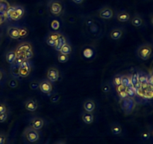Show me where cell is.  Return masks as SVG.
I'll return each mask as SVG.
<instances>
[{"label": "cell", "mask_w": 153, "mask_h": 144, "mask_svg": "<svg viewBox=\"0 0 153 144\" xmlns=\"http://www.w3.org/2000/svg\"><path fill=\"white\" fill-rule=\"evenodd\" d=\"M25 14V9L20 5L10 6L5 14V17L10 18L12 20H19L23 17Z\"/></svg>", "instance_id": "6da1fadb"}, {"label": "cell", "mask_w": 153, "mask_h": 144, "mask_svg": "<svg viewBox=\"0 0 153 144\" xmlns=\"http://www.w3.org/2000/svg\"><path fill=\"white\" fill-rule=\"evenodd\" d=\"M120 107L122 108L123 111L125 115H129L135 106V103L133 98L131 97H126L125 98H120Z\"/></svg>", "instance_id": "7a4b0ae2"}, {"label": "cell", "mask_w": 153, "mask_h": 144, "mask_svg": "<svg viewBox=\"0 0 153 144\" xmlns=\"http://www.w3.org/2000/svg\"><path fill=\"white\" fill-rule=\"evenodd\" d=\"M48 7L50 13L56 17L60 16L64 11V5L60 0H50Z\"/></svg>", "instance_id": "3957f363"}, {"label": "cell", "mask_w": 153, "mask_h": 144, "mask_svg": "<svg viewBox=\"0 0 153 144\" xmlns=\"http://www.w3.org/2000/svg\"><path fill=\"white\" fill-rule=\"evenodd\" d=\"M152 53V47L149 44L140 45L137 50V54L143 60L149 59L151 57Z\"/></svg>", "instance_id": "277c9868"}, {"label": "cell", "mask_w": 153, "mask_h": 144, "mask_svg": "<svg viewBox=\"0 0 153 144\" xmlns=\"http://www.w3.org/2000/svg\"><path fill=\"white\" fill-rule=\"evenodd\" d=\"M23 135H24L25 139L30 143L37 142L40 138V134L38 130L35 129L30 126L24 130Z\"/></svg>", "instance_id": "5b68a950"}, {"label": "cell", "mask_w": 153, "mask_h": 144, "mask_svg": "<svg viewBox=\"0 0 153 144\" xmlns=\"http://www.w3.org/2000/svg\"><path fill=\"white\" fill-rule=\"evenodd\" d=\"M31 70V65L29 59H25L20 65L19 67V77H26L30 75Z\"/></svg>", "instance_id": "8992f818"}, {"label": "cell", "mask_w": 153, "mask_h": 144, "mask_svg": "<svg viewBox=\"0 0 153 144\" xmlns=\"http://www.w3.org/2000/svg\"><path fill=\"white\" fill-rule=\"evenodd\" d=\"M98 16L103 20H110L114 17V11L110 7L106 6L99 11Z\"/></svg>", "instance_id": "52a82bcc"}, {"label": "cell", "mask_w": 153, "mask_h": 144, "mask_svg": "<svg viewBox=\"0 0 153 144\" xmlns=\"http://www.w3.org/2000/svg\"><path fill=\"white\" fill-rule=\"evenodd\" d=\"M46 77H47V80H49L52 83L58 81L60 77L59 71L55 67H50L47 71Z\"/></svg>", "instance_id": "ba28073f"}, {"label": "cell", "mask_w": 153, "mask_h": 144, "mask_svg": "<svg viewBox=\"0 0 153 144\" xmlns=\"http://www.w3.org/2000/svg\"><path fill=\"white\" fill-rule=\"evenodd\" d=\"M39 90L45 94H50L52 92V84L49 80H44L40 82Z\"/></svg>", "instance_id": "9c48e42d"}, {"label": "cell", "mask_w": 153, "mask_h": 144, "mask_svg": "<svg viewBox=\"0 0 153 144\" xmlns=\"http://www.w3.org/2000/svg\"><path fill=\"white\" fill-rule=\"evenodd\" d=\"M44 125V121L43 119L40 117H33L31 118L29 120V126L33 128L36 130L41 129Z\"/></svg>", "instance_id": "30bf717a"}, {"label": "cell", "mask_w": 153, "mask_h": 144, "mask_svg": "<svg viewBox=\"0 0 153 144\" xmlns=\"http://www.w3.org/2000/svg\"><path fill=\"white\" fill-rule=\"evenodd\" d=\"M25 108L30 112H35L38 108V103L35 98H29L25 102Z\"/></svg>", "instance_id": "8fae6325"}, {"label": "cell", "mask_w": 153, "mask_h": 144, "mask_svg": "<svg viewBox=\"0 0 153 144\" xmlns=\"http://www.w3.org/2000/svg\"><path fill=\"white\" fill-rule=\"evenodd\" d=\"M83 107H84V111L93 113L95 110L96 104L93 100L88 98V99H86L83 103Z\"/></svg>", "instance_id": "7c38bea8"}, {"label": "cell", "mask_w": 153, "mask_h": 144, "mask_svg": "<svg viewBox=\"0 0 153 144\" xmlns=\"http://www.w3.org/2000/svg\"><path fill=\"white\" fill-rule=\"evenodd\" d=\"M7 33L12 39H18L20 38V30L18 27H10L8 28Z\"/></svg>", "instance_id": "4fadbf2b"}, {"label": "cell", "mask_w": 153, "mask_h": 144, "mask_svg": "<svg viewBox=\"0 0 153 144\" xmlns=\"http://www.w3.org/2000/svg\"><path fill=\"white\" fill-rule=\"evenodd\" d=\"M117 20L120 22H127L130 20L131 17L130 14H128V12H127L126 11H120L117 12Z\"/></svg>", "instance_id": "5bb4252c"}, {"label": "cell", "mask_w": 153, "mask_h": 144, "mask_svg": "<svg viewBox=\"0 0 153 144\" xmlns=\"http://www.w3.org/2000/svg\"><path fill=\"white\" fill-rule=\"evenodd\" d=\"M123 34V31L122 29L116 27V28H113L110 32V37L113 40H119L120 38H122Z\"/></svg>", "instance_id": "9a60e30c"}, {"label": "cell", "mask_w": 153, "mask_h": 144, "mask_svg": "<svg viewBox=\"0 0 153 144\" xmlns=\"http://www.w3.org/2000/svg\"><path fill=\"white\" fill-rule=\"evenodd\" d=\"M81 119L85 124L90 125L93 123L94 121V116L93 113L91 112H87L84 111L81 114Z\"/></svg>", "instance_id": "2e32d148"}, {"label": "cell", "mask_w": 153, "mask_h": 144, "mask_svg": "<svg viewBox=\"0 0 153 144\" xmlns=\"http://www.w3.org/2000/svg\"><path fill=\"white\" fill-rule=\"evenodd\" d=\"M15 52H16V59H15V64L20 65L23 61H25L26 59L25 58V52L22 51V50H19V49H17L15 50Z\"/></svg>", "instance_id": "e0dca14e"}, {"label": "cell", "mask_w": 153, "mask_h": 144, "mask_svg": "<svg viewBox=\"0 0 153 144\" xmlns=\"http://www.w3.org/2000/svg\"><path fill=\"white\" fill-rule=\"evenodd\" d=\"M10 6V4L7 0H0V15L5 17L7 11Z\"/></svg>", "instance_id": "ac0fdd59"}, {"label": "cell", "mask_w": 153, "mask_h": 144, "mask_svg": "<svg viewBox=\"0 0 153 144\" xmlns=\"http://www.w3.org/2000/svg\"><path fill=\"white\" fill-rule=\"evenodd\" d=\"M66 43H67L66 38L61 34V36H60L59 38H58V39L55 42V45L54 47L55 49L57 51L59 52L60 50H61V47H62L64 44H65Z\"/></svg>", "instance_id": "d6986e66"}, {"label": "cell", "mask_w": 153, "mask_h": 144, "mask_svg": "<svg viewBox=\"0 0 153 144\" xmlns=\"http://www.w3.org/2000/svg\"><path fill=\"white\" fill-rule=\"evenodd\" d=\"M110 131L114 135H120L123 132L122 126L118 123H113L110 125Z\"/></svg>", "instance_id": "ffe728a7"}, {"label": "cell", "mask_w": 153, "mask_h": 144, "mask_svg": "<svg viewBox=\"0 0 153 144\" xmlns=\"http://www.w3.org/2000/svg\"><path fill=\"white\" fill-rule=\"evenodd\" d=\"M131 23H132V25L134 26V27H140L143 25V18L140 17V15L136 14L132 18Z\"/></svg>", "instance_id": "44dd1931"}, {"label": "cell", "mask_w": 153, "mask_h": 144, "mask_svg": "<svg viewBox=\"0 0 153 144\" xmlns=\"http://www.w3.org/2000/svg\"><path fill=\"white\" fill-rule=\"evenodd\" d=\"M121 84L125 87L132 86V76L128 75H123L121 76Z\"/></svg>", "instance_id": "7402d4cb"}, {"label": "cell", "mask_w": 153, "mask_h": 144, "mask_svg": "<svg viewBox=\"0 0 153 144\" xmlns=\"http://www.w3.org/2000/svg\"><path fill=\"white\" fill-rule=\"evenodd\" d=\"M116 91H117V95L120 98H125L128 97V95H127L126 91H125V87L123 86L122 84L116 86Z\"/></svg>", "instance_id": "603a6c76"}, {"label": "cell", "mask_w": 153, "mask_h": 144, "mask_svg": "<svg viewBox=\"0 0 153 144\" xmlns=\"http://www.w3.org/2000/svg\"><path fill=\"white\" fill-rule=\"evenodd\" d=\"M6 61L7 62L9 63L10 65H12L15 62V59H16V52L15 50H10L6 53Z\"/></svg>", "instance_id": "cb8c5ba5"}, {"label": "cell", "mask_w": 153, "mask_h": 144, "mask_svg": "<svg viewBox=\"0 0 153 144\" xmlns=\"http://www.w3.org/2000/svg\"><path fill=\"white\" fill-rule=\"evenodd\" d=\"M17 49H19V50H22V51L25 52V53L27 50H31V49H33V48H32V45L31 44V43L25 42H23V43H21L20 44H19L18 46H17Z\"/></svg>", "instance_id": "d4e9b609"}, {"label": "cell", "mask_w": 153, "mask_h": 144, "mask_svg": "<svg viewBox=\"0 0 153 144\" xmlns=\"http://www.w3.org/2000/svg\"><path fill=\"white\" fill-rule=\"evenodd\" d=\"M125 91H126L127 95H128V97H131V98H133L134 96L137 94L136 88L134 86L125 87Z\"/></svg>", "instance_id": "484cf974"}, {"label": "cell", "mask_w": 153, "mask_h": 144, "mask_svg": "<svg viewBox=\"0 0 153 144\" xmlns=\"http://www.w3.org/2000/svg\"><path fill=\"white\" fill-rule=\"evenodd\" d=\"M60 53H64V54H70L71 52H72V47L69 44H68L67 43H66L65 44L63 45L61 47V50H60Z\"/></svg>", "instance_id": "4316f807"}, {"label": "cell", "mask_w": 153, "mask_h": 144, "mask_svg": "<svg viewBox=\"0 0 153 144\" xmlns=\"http://www.w3.org/2000/svg\"><path fill=\"white\" fill-rule=\"evenodd\" d=\"M19 67H20V65L13 63V64H12V66L11 68V73L16 78L20 77H19Z\"/></svg>", "instance_id": "83f0119b"}, {"label": "cell", "mask_w": 153, "mask_h": 144, "mask_svg": "<svg viewBox=\"0 0 153 144\" xmlns=\"http://www.w3.org/2000/svg\"><path fill=\"white\" fill-rule=\"evenodd\" d=\"M69 60V55L64 54L59 52V54L58 55V61L61 63H65Z\"/></svg>", "instance_id": "f1b7e54d"}, {"label": "cell", "mask_w": 153, "mask_h": 144, "mask_svg": "<svg viewBox=\"0 0 153 144\" xmlns=\"http://www.w3.org/2000/svg\"><path fill=\"white\" fill-rule=\"evenodd\" d=\"M83 55H84V57H86V58H91V57H93V50L91 48H85L83 50Z\"/></svg>", "instance_id": "f546056e"}, {"label": "cell", "mask_w": 153, "mask_h": 144, "mask_svg": "<svg viewBox=\"0 0 153 144\" xmlns=\"http://www.w3.org/2000/svg\"><path fill=\"white\" fill-rule=\"evenodd\" d=\"M121 76H122L121 75H116L113 77L112 82H113V84L115 86H117L121 84Z\"/></svg>", "instance_id": "4dcf8cb0"}, {"label": "cell", "mask_w": 153, "mask_h": 144, "mask_svg": "<svg viewBox=\"0 0 153 144\" xmlns=\"http://www.w3.org/2000/svg\"><path fill=\"white\" fill-rule=\"evenodd\" d=\"M8 86L9 87L12 88V89H14V88L17 87V86H18V80H17V78H11L8 82Z\"/></svg>", "instance_id": "1f68e13d"}, {"label": "cell", "mask_w": 153, "mask_h": 144, "mask_svg": "<svg viewBox=\"0 0 153 144\" xmlns=\"http://www.w3.org/2000/svg\"><path fill=\"white\" fill-rule=\"evenodd\" d=\"M19 30H20V38H25L28 35V30L25 27H20L19 28Z\"/></svg>", "instance_id": "d6a6232c"}, {"label": "cell", "mask_w": 153, "mask_h": 144, "mask_svg": "<svg viewBox=\"0 0 153 144\" xmlns=\"http://www.w3.org/2000/svg\"><path fill=\"white\" fill-rule=\"evenodd\" d=\"M40 86V82L38 80H32V81L30 83L29 86L31 88V90H37L39 89Z\"/></svg>", "instance_id": "836d02e7"}, {"label": "cell", "mask_w": 153, "mask_h": 144, "mask_svg": "<svg viewBox=\"0 0 153 144\" xmlns=\"http://www.w3.org/2000/svg\"><path fill=\"white\" fill-rule=\"evenodd\" d=\"M150 136H151V133L149 131H144L141 133L140 134V138L143 140H148L150 138Z\"/></svg>", "instance_id": "e575fe53"}, {"label": "cell", "mask_w": 153, "mask_h": 144, "mask_svg": "<svg viewBox=\"0 0 153 144\" xmlns=\"http://www.w3.org/2000/svg\"><path fill=\"white\" fill-rule=\"evenodd\" d=\"M61 34L59 33V32H50L48 36L50 37L51 39L54 40V41H57V40L58 39V38L61 36Z\"/></svg>", "instance_id": "d590c367"}, {"label": "cell", "mask_w": 153, "mask_h": 144, "mask_svg": "<svg viewBox=\"0 0 153 144\" xmlns=\"http://www.w3.org/2000/svg\"><path fill=\"white\" fill-rule=\"evenodd\" d=\"M51 27L54 30H58L60 28V23L57 20H54L51 23Z\"/></svg>", "instance_id": "8d00e7d4"}, {"label": "cell", "mask_w": 153, "mask_h": 144, "mask_svg": "<svg viewBox=\"0 0 153 144\" xmlns=\"http://www.w3.org/2000/svg\"><path fill=\"white\" fill-rule=\"evenodd\" d=\"M137 83H139L138 80V73H135L132 76V86H135Z\"/></svg>", "instance_id": "74e56055"}, {"label": "cell", "mask_w": 153, "mask_h": 144, "mask_svg": "<svg viewBox=\"0 0 153 144\" xmlns=\"http://www.w3.org/2000/svg\"><path fill=\"white\" fill-rule=\"evenodd\" d=\"M60 98H61V96L59 95H52L50 97V101L52 103H57L59 101Z\"/></svg>", "instance_id": "f35d334b"}, {"label": "cell", "mask_w": 153, "mask_h": 144, "mask_svg": "<svg viewBox=\"0 0 153 144\" xmlns=\"http://www.w3.org/2000/svg\"><path fill=\"white\" fill-rule=\"evenodd\" d=\"M102 90L103 92L105 93H108L110 92V86L108 83H105V84L102 86Z\"/></svg>", "instance_id": "ab89813d"}, {"label": "cell", "mask_w": 153, "mask_h": 144, "mask_svg": "<svg viewBox=\"0 0 153 144\" xmlns=\"http://www.w3.org/2000/svg\"><path fill=\"white\" fill-rule=\"evenodd\" d=\"M25 53V58H26V59H31L34 57L33 49L27 50Z\"/></svg>", "instance_id": "60d3db41"}, {"label": "cell", "mask_w": 153, "mask_h": 144, "mask_svg": "<svg viewBox=\"0 0 153 144\" xmlns=\"http://www.w3.org/2000/svg\"><path fill=\"white\" fill-rule=\"evenodd\" d=\"M55 42L56 41H54V40L51 39V38H50L49 36H47V38H46V44H47L49 46L53 47H54L55 45Z\"/></svg>", "instance_id": "b9f144b4"}, {"label": "cell", "mask_w": 153, "mask_h": 144, "mask_svg": "<svg viewBox=\"0 0 153 144\" xmlns=\"http://www.w3.org/2000/svg\"><path fill=\"white\" fill-rule=\"evenodd\" d=\"M8 119V113H0V123H5V121Z\"/></svg>", "instance_id": "7bdbcfd3"}, {"label": "cell", "mask_w": 153, "mask_h": 144, "mask_svg": "<svg viewBox=\"0 0 153 144\" xmlns=\"http://www.w3.org/2000/svg\"><path fill=\"white\" fill-rule=\"evenodd\" d=\"M7 137L4 133L0 132V144H5L6 143Z\"/></svg>", "instance_id": "ee69618b"}, {"label": "cell", "mask_w": 153, "mask_h": 144, "mask_svg": "<svg viewBox=\"0 0 153 144\" xmlns=\"http://www.w3.org/2000/svg\"><path fill=\"white\" fill-rule=\"evenodd\" d=\"M7 112V107L5 104L0 103V113H6Z\"/></svg>", "instance_id": "f6af8a7d"}, {"label": "cell", "mask_w": 153, "mask_h": 144, "mask_svg": "<svg viewBox=\"0 0 153 144\" xmlns=\"http://www.w3.org/2000/svg\"><path fill=\"white\" fill-rule=\"evenodd\" d=\"M72 2H74V3H76V4H81L83 2H84V0H72Z\"/></svg>", "instance_id": "bcb514c9"}, {"label": "cell", "mask_w": 153, "mask_h": 144, "mask_svg": "<svg viewBox=\"0 0 153 144\" xmlns=\"http://www.w3.org/2000/svg\"><path fill=\"white\" fill-rule=\"evenodd\" d=\"M5 17L0 15V25H2V23H3V22L5 21Z\"/></svg>", "instance_id": "7dc6e473"}, {"label": "cell", "mask_w": 153, "mask_h": 144, "mask_svg": "<svg viewBox=\"0 0 153 144\" xmlns=\"http://www.w3.org/2000/svg\"><path fill=\"white\" fill-rule=\"evenodd\" d=\"M2 77H3V75H2V72L0 71V80L2 79Z\"/></svg>", "instance_id": "c3c4849f"}, {"label": "cell", "mask_w": 153, "mask_h": 144, "mask_svg": "<svg viewBox=\"0 0 153 144\" xmlns=\"http://www.w3.org/2000/svg\"><path fill=\"white\" fill-rule=\"evenodd\" d=\"M151 23H152V24L153 25V15L151 17Z\"/></svg>", "instance_id": "681fc988"}, {"label": "cell", "mask_w": 153, "mask_h": 144, "mask_svg": "<svg viewBox=\"0 0 153 144\" xmlns=\"http://www.w3.org/2000/svg\"><path fill=\"white\" fill-rule=\"evenodd\" d=\"M151 133H152V135H153V129L152 130V132Z\"/></svg>", "instance_id": "f907efd6"}]
</instances>
